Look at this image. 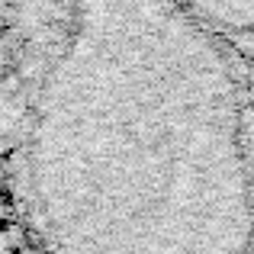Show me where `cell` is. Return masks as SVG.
I'll return each instance as SVG.
<instances>
[{"mask_svg":"<svg viewBox=\"0 0 254 254\" xmlns=\"http://www.w3.org/2000/svg\"><path fill=\"white\" fill-rule=\"evenodd\" d=\"M45 254H254L245 93L177 0H71L26 135Z\"/></svg>","mask_w":254,"mask_h":254,"instance_id":"obj_1","label":"cell"},{"mask_svg":"<svg viewBox=\"0 0 254 254\" xmlns=\"http://www.w3.org/2000/svg\"><path fill=\"white\" fill-rule=\"evenodd\" d=\"M177 3L219 36L254 32V0H177Z\"/></svg>","mask_w":254,"mask_h":254,"instance_id":"obj_2","label":"cell"}]
</instances>
